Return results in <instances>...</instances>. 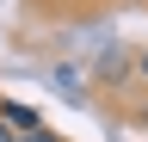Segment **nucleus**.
Segmentation results:
<instances>
[{
    "instance_id": "obj_2",
    "label": "nucleus",
    "mask_w": 148,
    "mask_h": 142,
    "mask_svg": "<svg viewBox=\"0 0 148 142\" xmlns=\"http://www.w3.org/2000/svg\"><path fill=\"white\" fill-rule=\"evenodd\" d=\"M18 142H56V136H49V130H37V136H18Z\"/></svg>"
},
{
    "instance_id": "obj_1",
    "label": "nucleus",
    "mask_w": 148,
    "mask_h": 142,
    "mask_svg": "<svg viewBox=\"0 0 148 142\" xmlns=\"http://www.w3.org/2000/svg\"><path fill=\"white\" fill-rule=\"evenodd\" d=\"M0 123H6L12 136H37L43 130V117H37L31 105H18V99H0Z\"/></svg>"
},
{
    "instance_id": "obj_3",
    "label": "nucleus",
    "mask_w": 148,
    "mask_h": 142,
    "mask_svg": "<svg viewBox=\"0 0 148 142\" xmlns=\"http://www.w3.org/2000/svg\"><path fill=\"white\" fill-rule=\"evenodd\" d=\"M0 142H18V136H12V130H6V123H0Z\"/></svg>"
},
{
    "instance_id": "obj_4",
    "label": "nucleus",
    "mask_w": 148,
    "mask_h": 142,
    "mask_svg": "<svg viewBox=\"0 0 148 142\" xmlns=\"http://www.w3.org/2000/svg\"><path fill=\"white\" fill-rule=\"evenodd\" d=\"M142 74H148V49H142Z\"/></svg>"
}]
</instances>
